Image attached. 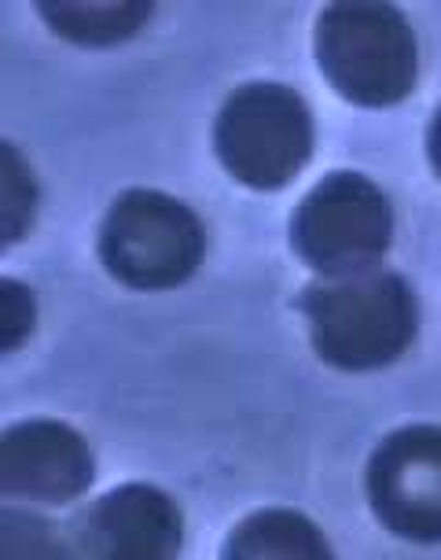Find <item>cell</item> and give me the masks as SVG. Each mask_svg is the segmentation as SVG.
I'll list each match as a JSON object with an SVG mask.
<instances>
[{"label":"cell","mask_w":441,"mask_h":560,"mask_svg":"<svg viewBox=\"0 0 441 560\" xmlns=\"http://www.w3.org/2000/svg\"><path fill=\"white\" fill-rule=\"evenodd\" d=\"M302 314L317 354L346 373L397 362L413 347L419 325L413 288L383 266L309 284Z\"/></svg>","instance_id":"1"},{"label":"cell","mask_w":441,"mask_h":560,"mask_svg":"<svg viewBox=\"0 0 441 560\" xmlns=\"http://www.w3.org/2000/svg\"><path fill=\"white\" fill-rule=\"evenodd\" d=\"M317 63L349 104L394 107L416 85V34L397 8L343 0L317 19Z\"/></svg>","instance_id":"2"},{"label":"cell","mask_w":441,"mask_h":560,"mask_svg":"<svg viewBox=\"0 0 441 560\" xmlns=\"http://www.w3.org/2000/svg\"><path fill=\"white\" fill-rule=\"evenodd\" d=\"M203 225L195 210L155 188H129L99 225V258L107 273L140 292L184 284L203 262Z\"/></svg>","instance_id":"3"},{"label":"cell","mask_w":441,"mask_h":560,"mask_svg":"<svg viewBox=\"0 0 441 560\" xmlns=\"http://www.w3.org/2000/svg\"><path fill=\"white\" fill-rule=\"evenodd\" d=\"M217 159L239 185L273 192L313 155V115L287 85L254 82L225 100L214 126Z\"/></svg>","instance_id":"4"},{"label":"cell","mask_w":441,"mask_h":560,"mask_svg":"<svg viewBox=\"0 0 441 560\" xmlns=\"http://www.w3.org/2000/svg\"><path fill=\"white\" fill-rule=\"evenodd\" d=\"M394 210L365 174H327L309 188L290 222V244L320 277L376 269L390 252Z\"/></svg>","instance_id":"5"},{"label":"cell","mask_w":441,"mask_h":560,"mask_svg":"<svg viewBox=\"0 0 441 560\" xmlns=\"http://www.w3.org/2000/svg\"><path fill=\"white\" fill-rule=\"evenodd\" d=\"M368 498L386 532L441 542V428L413 424L386 435L368 462Z\"/></svg>","instance_id":"6"},{"label":"cell","mask_w":441,"mask_h":560,"mask_svg":"<svg viewBox=\"0 0 441 560\" xmlns=\"http://www.w3.org/2000/svg\"><path fill=\"white\" fill-rule=\"evenodd\" d=\"M74 542L85 560H177L184 516L166 490L126 483L78 516Z\"/></svg>","instance_id":"7"},{"label":"cell","mask_w":441,"mask_h":560,"mask_svg":"<svg viewBox=\"0 0 441 560\" xmlns=\"http://www.w3.org/2000/svg\"><path fill=\"white\" fill-rule=\"evenodd\" d=\"M96 462L63 420H23L0 435V490L37 505H67L93 487Z\"/></svg>","instance_id":"8"},{"label":"cell","mask_w":441,"mask_h":560,"mask_svg":"<svg viewBox=\"0 0 441 560\" xmlns=\"http://www.w3.org/2000/svg\"><path fill=\"white\" fill-rule=\"evenodd\" d=\"M221 560H335L324 532L295 509H262L233 527Z\"/></svg>","instance_id":"9"},{"label":"cell","mask_w":441,"mask_h":560,"mask_svg":"<svg viewBox=\"0 0 441 560\" xmlns=\"http://www.w3.org/2000/svg\"><path fill=\"white\" fill-rule=\"evenodd\" d=\"M37 12L74 45H118L140 34L155 8L144 0H41Z\"/></svg>","instance_id":"10"},{"label":"cell","mask_w":441,"mask_h":560,"mask_svg":"<svg viewBox=\"0 0 441 560\" xmlns=\"http://www.w3.org/2000/svg\"><path fill=\"white\" fill-rule=\"evenodd\" d=\"M0 560H85L74 538L26 509H0Z\"/></svg>","instance_id":"11"},{"label":"cell","mask_w":441,"mask_h":560,"mask_svg":"<svg viewBox=\"0 0 441 560\" xmlns=\"http://www.w3.org/2000/svg\"><path fill=\"white\" fill-rule=\"evenodd\" d=\"M37 214V185L23 155L15 152V144L0 148V233L4 244L26 236V229L34 225Z\"/></svg>","instance_id":"12"},{"label":"cell","mask_w":441,"mask_h":560,"mask_svg":"<svg viewBox=\"0 0 441 560\" xmlns=\"http://www.w3.org/2000/svg\"><path fill=\"white\" fill-rule=\"evenodd\" d=\"M34 322H37L34 292L12 277L0 280V347H4V354H12L34 332Z\"/></svg>","instance_id":"13"},{"label":"cell","mask_w":441,"mask_h":560,"mask_svg":"<svg viewBox=\"0 0 441 560\" xmlns=\"http://www.w3.org/2000/svg\"><path fill=\"white\" fill-rule=\"evenodd\" d=\"M427 155H430V166H434V174L441 177V107L430 118V129H427Z\"/></svg>","instance_id":"14"}]
</instances>
